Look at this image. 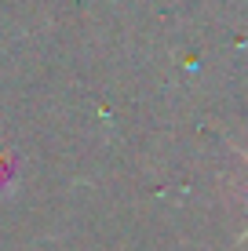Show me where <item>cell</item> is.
Wrapping results in <instances>:
<instances>
[{
	"mask_svg": "<svg viewBox=\"0 0 248 251\" xmlns=\"http://www.w3.org/2000/svg\"><path fill=\"white\" fill-rule=\"evenodd\" d=\"M245 157H248V153H245Z\"/></svg>",
	"mask_w": 248,
	"mask_h": 251,
	"instance_id": "obj_2",
	"label": "cell"
},
{
	"mask_svg": "<svg viewBox=\"0 0 248 251\" xmlns=\"http://www.w3.org/2000/svg\"><path fill=\"white\" fill-rule=\"evenodd\" d=\"M7 178H11V157H7V153H0V189L7 186Z\"/></svg>",
	"mask_w": 248,
	"mask_h": 251,
	"instance_id": "obj_1",
	"label": "cell"
}]
</instances>
